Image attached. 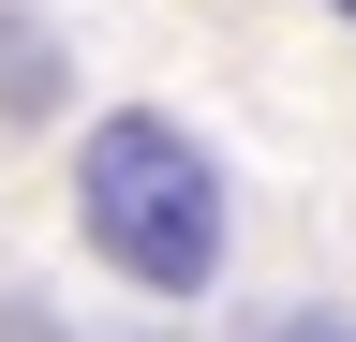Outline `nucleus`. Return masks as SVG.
Here are the masks:
<instances>
[{"label": "nucleus", "mask_w": 356, "mask_h": 342, "mask_svg": "<svg viewBox=\"0 0 356 342\" xmlns=\"http://www.w3.org/2000/svg\"><path fill=\"white\" fill-rule=\"evenodd\" d=\"M327 15H356V0H327Z\"/></svg>", "instance_id": "7ed1b4c3"}, {"label": "nucleus", "mask_w": 356, "mask_h": 342, "mask_svg": "<svg viewBox=\"0 0 356 342\" xmlns=\"http://www.w3.org/2000/svg\"><path fill=\"white\" fill-rule=\"evenodd\" d=\"M74 238L104 253L134 297H208L238 208H222V164L178 134V119L119 104V119H89V134H74Z\"/></svg>", "instance_id": "f257e3e1"}, {"label": "nucleus", "mask_w": 356, "mask_h": 342, "mask_svg": "<svg viewBox=\"0 0 356 342\" xmlns=\"http://www.w3.org/2000/svg\"><path fill=\"white\" fill-rule=\"evenodd\" d=\"M238 342H356V313H327V297H282V313H252Z\"/></svg>", "instance_id": "f03ea898"}]
</instances>
